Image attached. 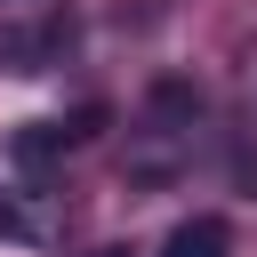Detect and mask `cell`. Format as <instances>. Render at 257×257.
I'll return each mask as SVG.
<instances>
[{"mask_svg": "<svg viewBox=\"0 0 257 257\" xmlns=\"http://www.w3.org/2000/svg\"><path fill=\"white\" fill-rule=\"evenodd\" d=\"M0 241H32V217H24L8 193H0Z\"/></svg>", "mask_w": 257, "mask_h": 257, "instance_id": "cell-2", "label": "cell"}, {"mask_svg": "<svg viewBox=\"0 0 257 257\" xmlns=\"http://www.w3.org/2000/svg\"><path fill=\"white\" fill-rule=\"evenodd\" d=\"M161 257H233V233H225V217H185L161 241Z\"/></svg>", "mask_w": 257, "mask_h": 257, "instance_id": "cell-1", "label": "cell"}, {"mask_svg": "<svg viewBox=\"0 0 257 257\" xmlns=\"http://www.w3.org/2000/svg\"><path fill=\"white\" fill-rule=\"evenodd\" d=\"M104 257H128V249H104Z\"/></svg>", "mask_w": 257, "mask_h": 257, "instance_id": "cell-3", "label": "cell"}]
</instances>
